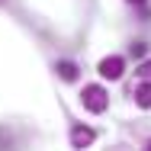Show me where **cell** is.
<instances>
[{
  "mask_svg": "<svg viewBox=\"0 0 151 151\" xmlns=\"http://www.w3.org/2000/svg\"><path fill=\"white\" fill-rule=\"evenodd\" d=\"M81 100H84V106H87L90 113H103V109H106V103H109V96H106V90H103L100 84H90V87H84Z\"/></svg>",
  "mask_w": 151,
  "mask_h": 151,
  "instance_id": "1",
  "label": "cell"
},
{
  "mask_svg": "<svg viewBox=\"0 0 151 151\" xmlns=\"http://www.w3.org/2000/svg\"><path fill=\"white\" fill-rule=\"evenodd\" d=\"M122 71H125V58H119V55H109V58L100 61V74H103L106 81H119Z\"/></svg>",
  "mask_w": 151,
  "mask_h": 151,
  "instance_id": "2",
  "label": "cell"
},
{
  "mask_svg": "<svg viewBox=\"0 0 151 151\" xmlns=\"http://www.w3.org/2000/svg\"><path fill=\"white\" fill-rule=\"evenodd\" d=\"M93 138H96V132L87 129V125H74V129H71V145H74V148H87Z\"/></svg>",
  "mask_w": 151,
  "mask_h": 151,
  "instance_id": "3",
  "label": "cell"
},
{
  "mask_svg": "<svg viewBox=\"0 0 151 151\" xmlns=\"http://www.w3.org/2000/svg\"><path fill=\"white\" fill-rule=\"evenodd\" d=\"M55 71L61 74V81H77V64H71V61H58Z\"/></svg>",
  "mask_w": 151,
  "mask_h": 151,
  "instance_id": "4",
  "label": "cell"
},
{
  "mask_svg": "<svg viewBox=\"0 0 151 151\" xmlns=\"http://www.w3.org/2000/svg\"><path fill=\"white\" fill-rule=\"evenodd\" d=\"M135 103H138L142 109H148V106H151V84H142V87L135 90Z\"/></svg>",
  "mask_w": 151,
  "mask_h": 151,
  "instance_id": "5",
  "label": "cell"
},
{
  "mask_svg": "<svg viewBox=\"0 0 151 151\" xmlns=\"http://www.w3.org/2000/svg\"><path fill=\"white\" fill-rule=\"evenodd\" d=\"M145 52H148V48H145V42H135V45H132V55H135V58H142Z\"/></svg>",
  "mask_w": 151,
  "mask_h": 151,
  "instance_id": "6",
  "label": "cell"
},
{
  "mask_svg": "<svg viewBox=\"0 0 151 151\" xmlns=\"http://www.w3.org/2000/svg\"><path fill=\"white\" fill-rule=\"evenodd\" d=\"M138 74H151V61H148V64H142V71H138Z\"/></svg>",
  "mask_w": 151,
  "mask_h": 151,
  "instance_id": "7",
  "label": "cell"
},
{
  "mask_svg": "<svg viewBox=\"0 0 151 151\" xmlns=\"http://www.w3.org/2000/svg\"><path fill=\"white\" fill-rule=\"evenodd\" d=\"M129 3H138V6H142V3H145V0H129Z\"/></svg>",
  "mask_w": 151,
  "mask_h": 151,
  "instance_id": "8",
  "label": "cell"
},
{
  "mask_svg": "<svg viewBox=\"0 0 151 151\" xmlns=\"http://www.w3.org/2000/svg\"><path fill=\"white\" fill-rule=\"evenodd\" d=\"M0 3H3V0H0Z\"/></svg>",
  "mask_w": 151,
  "mask_h": 151,
  "instance_id": "9",
  "label": "cell"
}]
</instances>
